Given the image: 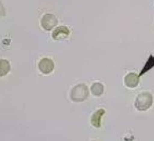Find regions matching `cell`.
<instances>
[{
  "mask_svg": "<svg viewBox=\"0 0 154 141\" xmlns=\"http://www.w3.org/2000/svg\"><path fill=\"white\" fill-rule=\"evenodd\" d=\"M106 114V110L104 109H100L93 113L91 117V124L95 128H100L101 126V118L103 115Z\"/></svg>",
  "mask_w": 154,
  "mask_h": 141,
  "instance_id": "7",
  "label": "cell"
},
{
  "mask_svg": "<svg viewBox=\"0 0 154 141\" xmlns=\"http://www.w3.org/2000/svg\"><path fill=\"white\" fill-rule=\"evenodd\" d=\"M69 96L73 102H83L88 98V87L85 84H77L72 88Z\"/></svg>",
  "mask_w": 154,
  "mask_h": 141,
  "instance_id": "2",
  "label": "cell"
},
{
  "mask_svg": "<svg viewBox=\"0 0 154 141\" xmlns=\"http://www.w3.org/2000/svg\"><path fill=\"white\" fill-rule=\"evenodd\" d=\"M10 64L8 60L2 59L1 60V67H0V75L1 77L5 76L6 74H8V72L10 71Z\"/></svg>",
  "mask_w": 154,
  "mask_h": 141,
  "instance_id": "9",
  "label": "cell"
},
{
  "mask_svg": "<svg viewBox=\"0 0 154 141\" xmlns=\"http://www.w3.org/2000/svg\"><path fill=\"white\" fill-rule=\"evenodd\" d=\"M39 71L44 74H49L51 72H53L54 69V61L49 58H44L40 61L38 62V64Z\"/></svg>",
  "mask_w": 154,
  "mask_h": 141,
  "instance_id": "4",
  "label": "cell"
},
{
  "mask_svg": "<svg viewBox=\"0 0 154 141\" xmlns=\"http://www.w3.org/2000/svg\"><path fill=\"white\" fill-rule=\"evenodd\" d=\"M124 84L127 88H134L139 84V75L136 73H129L124 78Z\"/></svg>",
  "mask_w": 154,
  "mask_h": 141,
  "instance_id": "6",
  "label": "cell"
},
{
  "mask_svg": "<svg viewBox=\"0 0 154 141\" xmlns=\"http://www.w3.org/2000/svg\"><path fill=\"white\" fill-rule=\"evenodd\" d=\"M91 92L93 95L97 97L102 95L104 93V85L100 83H94L91 87Z\"/></svg>",
  "mask_w": 154,
  "mask_h": 141,
  "instance_id": "8",
  "label": "cell"
},
{
  "mask_svg": "<svg viewBox=\"0 0 154 141\" xmlns=\"http://www.w3.org/2000/svg\"><path fill=\"white\" fill-rule=\"evenodd\" d=\"M41 26L46 31H50L57 25L58 19L55 15L52 14H45L41 19Z\"/></svg>",
  "mask_w": 154,
  "mask_h": 141,
  "instance_id": "3",
  "label": "cell"
},
{
  "mask_svg": "<svg viewBox=\"0 0 154 141\" xmlns=\"http://www.w3.org/2000/svg\"><path fill=\"white\" fill-rule=\"evenodd\" d=\"M153 104V96L148 92L139 94L135 99L134 106L138 111H146L149 110Z\"/></svg>",
  "mask_w": 154,
  "mask_h": 141,
  "instance_id": "1",
  "label": "cell"
},
{
  "mask_svg": "<svg viewBox=\"0 0 154 141\" xmlns=\"http://www.w3.org/2000/svg\"><path fill=\"white\" fill-rule=\"evenodd\" d=\"M69 29L66 26H60L54 28L52 33V38L56 41L64 40L69 36Z\"/></svg>",
  "mask_w": 154,
  "mask_h": 141,
  "instance_id": "5",
  "label": "cell"
}]
</instances>
